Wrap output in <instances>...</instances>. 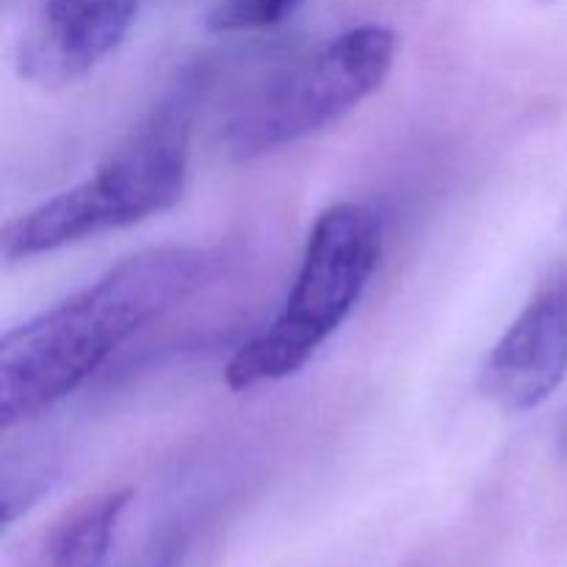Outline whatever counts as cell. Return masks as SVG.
I'll list each match as a JSON object with an SVG mask.
<instances>
[{
  "mask_svg": "<svg viewBox=\"0 0 567 567\" xmlns=\"http://www.w3.org/2000/svg\"><path fill=\"white\" fill-rule=\"evenodd\" d=\"M205 247H155L120 260L92 286L9 330L0 341V430L25 424L75 393L133 332L219 275Z\"/></svg>",
  "mask_w": 567,
  "mask_h": 567,
  "instance_id": "obj_1",
  "label": "cell"
},
{
  "mask_svg": "<svg viewBox=\"0 0 567 567\" xmlns=\"http://www.w3.org/2000/svg\"><path fill=\"white\" fill-rule=\"evenodd\" d=\"M192 100L177 94L81 183L6 221V264L31 260L175 208L188 181Z\"/></svg>",
  "mask_w": 567,
  "mask_h": 567,
  "instance_id": "obj_2",
  "label": "cell"
},
{
  "mask_svg": "<svg viewBox=\"0 0 567 567\" xmlns=\"http://www.w3.org/2000/svg\"><path fill=\"white\" fill-rule=\"evenodd\" d=\"M385 241L382 216L365 203H336L316 216L297 282L280 313L225 365V385L244 393L302 371L349 319L369 288Z\"/></svg>",
  "mask_w": 567,
  "mask_h": 567,
  "instance_id": "obj_3",
  "label": "cell"
},
{
  "mask_svg": "<svg viewBox=\"0 0 567 567\" xmlns=\"http://www.w3.org/2000/svg\"><path fill=\"white\" fill-rule=\"evenodd\" d=\"M399 37L385 25L349 28L260 83L227 120L225 144L247 161L313 136L377 94L396 64Z\"/></svg>",
  "mask_w": 567,
  "mask_h": 567,
  "instance_id": "obj_4",
  "label": "cell"
},
{
  "mask_svg": "<svg viewBox=\"0 0 567 567\" xmlns=\"http://www.w3.org/2000/svg\"><path fill=\"white\" fill-rule=\"evenodd\" d=\"M567 377V282L540 288L493 343L480 393L507 415L532 413Z\"/></svg>",
  "mask_w": 567,
  "mask_h": 567,
  "instance_id": "obj_5",
  "label": "cell"
},
{
  "mask_svg": "<svg viewBox=\"0 0 567 567\" xmlns=\"http://www.w3.org/2000/svg\"><path fill=\"white\" fill-rule=\"evenodd\" d=\"M142 0H42L17 48V72L42 89L81 81L131 31Z\"/></svg>",
  "mask_w": 567,
  "mask_h": 567,
  "instance_id": "obj_6",
  "label": "cell"
},
{
  "mask_svg": "<svg viewBox=\"0 0 567 567\" xmlns=\"http://www.w3.org/2000/svg\"><path fill=\"white\" fill-rule=\"evenodd\" d=\"M131 502V487L83 498L25 548L17 567H103Z\"/></svg>",
  "mask_w": 567,
  "mask_h": 567,
  "instance_id": "obj_7",
  "label": "cell"
},
{
  "mask_svg": "<svg viewBox=\"0 0 567 567\" xmlns=\"http://www.w3.org/2000/svg\"><path fill=\"white\" fill-rule=\"evenodd\" d=\"M299 6L302 0H221L210 9L205 22L216 33L260 31V28L280 25Z\"/></svg>",
  "mask_w": 567,
  "mask_h": 567,
  "instance_id": "obj_8",
  "label": "cell"
},
{
  "mask_svg": "<svg viewBox=\"0 0 567 567\" xmlns=\"http://www.w3.org/2000/svg\"><path fill=\"white\" fill-rule=\"evenodd\" d=\"M186 557V535L177 529L155 537L127 567H181Z\"/></svg>",
  "mask_w": 567,
  "mask_h": 567,
  "instance_id": "obj_9",
  "label": "cell"
},
{
  "mask_svg": "<svg viewBox=\"0 0 567 567\" xmlns=\"http://www.w3.org/2000/svg\"><path fill=\"white\" fill-rule=\"evenodd\" d=\"M563 452L567 454V424H565V430H563Z\"/></svg>",
  "mask_w": 567,
  "mask_h": 567,
  "instance_id": "obj_10",
  "label": "cell"
}]
</instances>
